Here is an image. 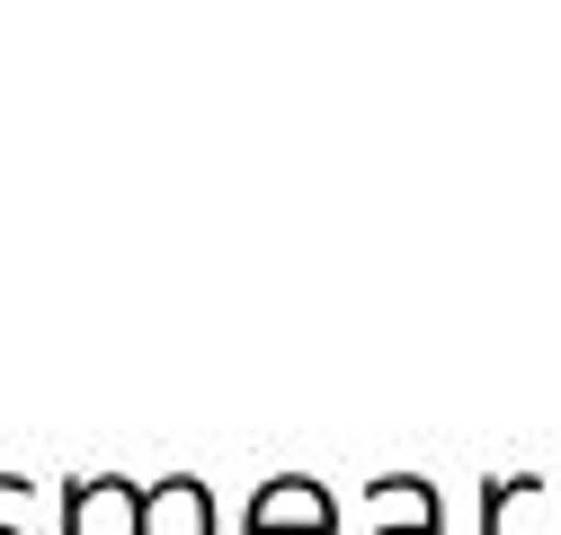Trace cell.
<instances>
[{"mask_svg":"<svg viewBox=\"0 0 561 535\" xmlns=\"http://www.w3.org/2000/svg\"><path fill=\"white\" fill-rule=\"evenodd\" d=\"M241 535H339V500H330L312 474H276V482L250 491Z\"/></svg>","mask_w":561,"mask_h":535,"instance_id":"obj_1","label":"cell"},{"mask_svg":"<svg viewBox=\"0 0 561 535\" xmlns=\"http://www.w3.org/2000/svg\"><path fill=\"white\" fill-rule=\"evenodd\" d=\"M62 535H144V491L125 474H90L62 491Z\"/></svg>","mask_w":561,"mask_h":535,"instance_id":"obj_2","label":"cell"},{"mask_svg":"<svg viewBox=\"0 0 561 535\" xmlns=\"http://www.w3.org/2000/svg\"><path fill=\"white\" fill-rule=\"evenodd\" d=\"M144 535H215V500L196 474H170L144 491Z\"/></svg>","mask_w":561,"mask_h":535,"instance_id":"obj_3","label":"cell"},{"mask_svg":"<svg viewBox=\"0 0 561 535\" xmlns=\"http://www.w3.org/2000/svg\"><path fill=\"white\" fill-rule=\"evenodd\" d=\"M0 535H36V482L0 474Z\"/></svg>","mask_w":561,"mask_h":535,"instance_id":"obj_4","label":"cell"},{"mask_svg":"<svg viewBox=\"0 0 561 535\" xmlns=\"http://www.w3.org/2000/svg\"><path fill=\"white\" fill-rule=\"evenodd\" d=\"M375 535H437V526H375Z\"/></svg>","mask_w":561,"mask_h":535,"instance_id":"obj_5","label":"cell"}]
</instances>
